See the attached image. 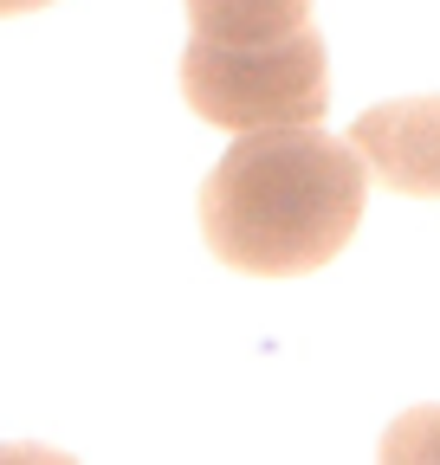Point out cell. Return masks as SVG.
<instances>
[{"label": "cell", "instance_id": "6da1fadb", "mask_svg": "<svg viewBox=\"0 0 440 465\" xmlns=\"http://www.w3.org/2000/svg\"><path fill=\"white\" fill-rule=\"evenodd\" d=\"M363 155L317 124L234 130V149L201 182L207 252L253 278H305L330 265L363 220Z\"/></svg>", "mask_w": 440, "mask_h": 465}, {"label": "cell", "instance_id": "7a4b0ae2", "mask_svg": "<svg viewBox=\"0 0 440 465\" xmlns=\"http://www.w3.org/2000/svg\"><path fill=\"white\" fill-rule=\"evenodd\" d=\"M182 97L201 124L265 130V124H317L330 104V58L317 26L259 45H182Z\"/></svg>", "mask_w": 440, "mask_h": 465}, {"label": "cell", "instance_id": "3957f363", "mask_svg": "<svg viewBox=\"0 0 440 465\" xmlns=\"http://www.w3.org/2000/svg\"><path fill=\"white\" fill-rule=\"evenodd\" d=\"M350 149L375 168L382 188L440 201V97H395L350 124Z\"/></svg>", "mask_w": 440, "mask_h": 465}, {"label": "cell", "instance_id": "277c9868", "mask_svg": "<svg viewBox=\"0 0 440 465\" xmlns=\"http://www.w3.org/2000/svg\"><path fill=\"white\" fill-rule=\"evenodd\" d=\"M188 39L201 45H259L311 26V0H182Z\"/></svg>", "mask_w": 440, "mask_h": 465}, {"label": "cell", "instance_id": "5b68a950", "mask_svg": "<svg viewBox=\"0 0 440 465\" xmlns=\"http://www.w3.org/2000/svg\"><path fill=\"white\" fill-rule=\"evenodd\" d=\"M402 452H440V414L402 420V427L389 433V459H402Z\"/></svg>", "mask_w": 440, "mask_h": 465}, {"label": "cell", "instance_id": "8992f818", "mask_svg": "<svg viewBox=\"0 0 440 465\" xmlns=\"http://www.w3.org/2000/svg\"><path fill=\"white\" fill-rule=\"evenodd\" d=\"M33 7H52V0H0V20H7V14H33Z\"/></svg>", "mask_w": 440, "mask_h": 465}]
</instances>
